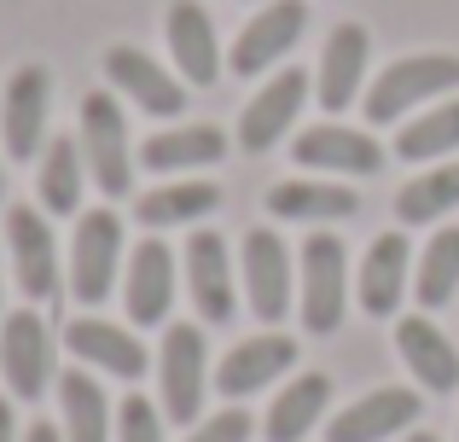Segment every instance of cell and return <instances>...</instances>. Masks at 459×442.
Here are the masks:
<instances>
[{
    "mask_svg": "<svg viewBox=\"0 0 459 442\" xmlns=\"http://www.w3.org/2000/svg\"><path fill=\"white\" fill-rule=\"evenodd\" d=\"M459 88V53H413L378 70V82L367 88V123H402L419 105H437L442 93Z\"/></svg>",
    "mask_w": 459,
    "mask_h": 442,
    "instance_id": "1",
    "label": "cell"
},
{
    "mask_svg": "<svg viewBox=\"0 0 459 442\" xmlns=\"http://www.w3.org/2000/svg\"><path fill=\"white\" fill-rule=\"evenodd\" d=\"M204 390H210V343L192 320L163 326L157 343V396H163V420L175 425H198L204 420Z\"/></svg>",
    "mask_w": 459,
    "mask_h": 442,
    "instance_id": "2",
    "label": "cell"
},
{
    "mask_svg": "<svg viewBox=\"0 0 459 442\" xmlns=\"http://www.w3.org/2000/svg\"><path fill=\"white\" fill-rule=\"evenodd\" d=\"M297 315L314 338L343 326L349 315V250L337 233H314L297 250Z\"/></svg>",
    "mask_w": 459,
    "mask_h": 442,
    "instance_id": "3",
    "label": "cell"
},
{
    "mask_svg": "<svg viewBox=\"0 0 459 442\" xmlns=\"http://www.w3.org/2000/svg\"><path fill=\"white\" fill-rule=\"evenodd\" d=\"M76 140H82V163H88V175L100 181V193L123 198L128 186H134L140 152L128 146V117L111 93H88V100H82V134Z\"/></svg>",
    "mask_w": 459,
    "mask_h": 442,
    "instance_id": "4",
    "label": "cell"
},
{
    "mask_svg": "<svg viewBox=\"0 0 459 442\" xmlns=\"http://www.w3.org/2000/svg\"><path fill=\"white\" fill-rule=\"evenodd\" d=\"M117 280H123V221L117 210H82L76 238H70V297L105 303Z\"/></svg>",
    "mask_w": 459,
    "mask_h": 442,
    "instance_id": "5",
    "label": "cell"
},
{
    "mask_svg": "<svg viewBox=\"0 0 459 442\" xmlns=\"http://www.w3.org/2000/svg\"><path fill=\"white\" fill-rule=\"evenodd\" d=\"M0 373L18 402H41L53 385V332L35 308H12L0 326Z\"/></svg>",
    "mask_w": 459,
    "mask_h": 442,
    "instance_id": "6",
    "label": "cell"
},
{
    "mask_svg": "<svg viewBox=\"0 0 459 442\" xmlns=\"http://www.w3.org/2000/svg\"><path fill=\"white\" fill-rule=\"evenodd\" d=\"M425 413L419 390H402V385H378L367 396H355L343 413L325 420V442H390V437H407Z\"/></svg>",
    "mask_w": 459,
    "mask_h": 442,
    "instance_id": "7",
    "label": "cell"
},
{
    "mask_svg": "<svg viewBox=\"0 0 459 442\" xmlns=\"http://www.w3.org/2000/svg\"><path fill=\"white\" fill-rule=\"evenodd\" d=\"M238 268H245V297L256 308V320H285L291 308V285H297V262L285 250V238L273 227H250L245 250H238Z\"/></svg>",
    "mask_w": 459,
    "mask_h": 442,
    "instance_id": "8",
    "label": "cell"
},
{
    "mask_svg": "<svg viewBox=\"0 0 459 442\" xmlns=\"http://www.w3.org/2000/svg\"><path fill=\"white\" fill-rule=\"evenodd\" d=\"M303 30H308L303 0H268V6L238 30L233 53H227V70H233V76H262V70H273L297 41H303Z\"/></svg>",
    "mask_w": 459,
    "mask_h": 442,
    "instance_id": "9",
    "label": "cell"
},
{
    "mask_svg": "<svg viewBox=\"0 0 459 442\" xmlns=\"http://www.w3.org/2000/svg\"><path fill=\"white\" fill-rule=\"evenodd\" d=\"M47 111H53V76L41 65H23L18 76L6 82L0 93V140H6V158H41V140H47Z\"/></svg>",
    "mask_w": 459,
    "mask_h": 442,
    "instance_id": "10",
    "label": "cell"
},
{
    "mask_svg": "<svg viewBox=\"0 0 459 442\" xmlns=\"http://www.w3.org/2000/svg\"><path fill=\"white\" fill-rule=\"evenodd\" d=\"M6 256H12V273H18L23 297H35V303L58 297V245H53V221H47L35 204H12V210H6Z\"/></svg>",
    "mask_w": 459,
    "mask_h": 442,
    "instance_id": "11",
    "label": "cell"
},
{
    "mask_svg": "<svg viewBox=\"0 0 459 442\" xmlns=\"http://www.w3.org/2000/svg\"><path fill=\"white\" fill-rule=\"evenodd\" d=\"M291 158L308 175H378L384 169V146L367 128H343V123H314L291 140Z\"/></svg>",
    "mask_w": 459,
    "mask_h": 442,
    "instance_id": "12",
    "label": "cell"
},
{
    "mask_svg": "<svg viewBox=\"0 0 459 442\" xmlns=\"http://www.w3.org/2000/svg\"><path fill=\"white\" fill-rule=\"evenodd\" d=\"M180 273H186L192 308H198L204 326H227V320H233V308H238L227 238H221V233H192V238H186V256H180Z\"/></svg>",
    "mask_w": 459,
    "mask_h": 442,
    "instance_id": "13",
    "label": "cell"
},
{
    "mask_svg": "<svg viewBox=\"0 0 459 442\" xmlns=\"http://www.w3.org/2000/svg\"><path fill=\"white\" fill-rule=\"evenodd\" d=\"M105 76H111V88L123 93L128 105H140L146 117H180L186 111V82L169 76L152 53H140V47H128V41L105 53Z\"/></svg>",
    "mask_w": 459,
    "mask_h": 442,
    "instance_id": "14",
    "label": "cell"
},
{
    "mask_svg": "<svg viewBox=\"0 0 459 442\" xmlns=\"http://www.w3.org/2000/svg\"><path fill=\"white\" fill-rule=\"evenodd\" d=\"M175 250L163 238H146V245L128 250L123 262V303L134 326H163L169 308H175Z\"/></svg>",
    "mask_w": 459,
    "mask_h": 442,
    "instance_id": "15",
    "label": "cell"
},
{
    "mask_svg": "<svg viewBox=\"0 0 459 442\" xmlns=\"http://www.w3.org/2000/svg\"><path fill=\"white\" fill-rule=\"evenodd\" d=\"M291 367H297V343L285 338V332H256V338L233 343V350L221 355L215 390H221L227 402H245V396H256V390H268L273 378H285Z\"/></svg>",
    "mask_w": 459,
    "mask_h": 442,
    "instance_id": "16",
    "label": "cell"
},
{
    "mask_svg": "<svg viewBox=\"0 0 459 442\" xmlns=\"http://www.w3.org/2000/svg\"><path fill=\"white\" fill-rule=\"evenodd\" d=\"M308 70H297V65H285L280 76L268 82V88L256 93V100L238 111V146L245 152H273L285 140V128L297 123V111H303V100H308Z\"/></svg>",
    "mask_w": 459,
    "mask_h": 442,
    "instance_id": "17",
    "label": "cell"
},
{
    "mask_svg": "<svg viewBox=\"0 0 459 442\" xmlns=\"http://www.w3.org/2000/svg\"><path fill=\"white\" fill-rule=\"evenodd\" d=\"M65 350L76 355L88 373H105V378H140L146 373V343H140L128 326L100 320V315L70 320L65 326Z\"/></svg>",
    "mask_w": 459,
    "mask_h": 442,
    "instance_id": "18",
    "label": "cell"
},
{
    "mask_svg": "<svg viewBox=\"0 0 459 442\" xmlns=\"http://www.w3.org/2000/svg\"><path fill=\"white\" fill-rule=\"evenodd\" d=\"M407 285H413V245L402 233H378L360 256V273H355V297L372 320H390L402 308Z\"/></svg>",
    "mask_w": 459,
    "mask_h": 442,
    "instance_id": "19",
    "label": "cell"
},
{
    "mask_svg": "<svg viewBox=\"0 0 459 442\" xmlns=\"http://www.w3.org/2000/svg\"><path fill=\"white\" fill-rule=\"evenodd\" d=\"M367 65H372V41L360 23H337L320 47V70H314V93L325 111H349L367 88Z\"/></svg>",
    "mask_w": 459,
    "mask_h": 442,
    "instance_id": "20",
    "label": "cell"
},
{
    "mask_svg": "<svg viewBox=\"0 0 459 442\" xmlns=\"http://www.w3.org/2000/svg\"><path fill=\"white\" fill-rule=\"evenodd\" d=\"M395 350H402L407 373H413L430 396H448V390H459V350L448 343V332H442L437 320H425V315L395 320Z\"/></svg>",
    "mask_w": 459,
    "mask_h": 442,
    "instance_id": "21",
    "label": "cell"
},
{
    "mask_svg": "<svg viewBox=\"0 0 459 442\" xmlns=\"http://www.w3.org/2000/svg\"><path fill=\"white\" fill-rule=\"evenodd\" d=\"M169 53H175L180 82L215 88V76H221V47H215V23L198 0H175V6H169Z\"/></svg>",
    "mask_w": 459,
    "mask_h": 442,
    "instance_id": "22",
    "label": "cell"
},
{
    "mask_svg": "<svg viewBox=\"0 0 459 442\" xmlns=\"http://www.w3.org/2000/svg\"><path fill=\"white\" fill-rule=\"evenodd\" d=\"M58 431H65V442H111L117 431V408L88 367L58 378Z\"/></svg>",
    "mask_w": 459,
    "mask_h": 442,
    "instance_id": "23",
    "label": "cell"
},
{
    "mask_svg": "<svg viewBox=\"0 0 459 442\" xmlns=\"http://www.w3.org/2000/svg\"><path fill=\"white\" fill-rule=\"evenodd\" d=\"M360 210L355 186H337L332 175H303V181H280L268 186V216L280 221H349Z\"/></svg>",
    "mask_w": 459,
    "mask_h": 442,
    "instance_id": "24",
    "label": "cell"
},
{
    "mask_svg": "<svg viewBox=\"0 0 459 442\" xmlns=\"http://www.w3.org/2000/svg\"><path fill=\"white\" fill-rule=\"evenodd\" d=\"M325 408H332V378L297 373V378H285V390L273 396L268 420H262V437L268 442H303L314 425L325 420Z\"/></svg>",
    "mask_w": 459,
    "mask_h": 442,
    "instance_id": "25",
    "label": "cell"
},
{
    "mask_svg": "<svg viewBox=\"0 0 459 442\" xmlns=\"http://www.w3.org/2000/svg\"><path fill=\"white\" fill-rule=\"evenodd\" d=\"M227 158V134L210 123H192V128H163L140 146V163L152 175H192V169H210V163Z\"/></svg>",
    "mask_w": 459,
    "mask_h": 442,
    "instance_id": "26",
    "label": "cell"
},
{
    "mask_svg": "<svg viewBox=\"0 0 459 442\" xmlns=\"http://www.w3.org/2000/svg\"><path fill=\"white\" fill-rule=\"evenodd\" d=\"M82 181H88V163H82V140L53 134V146L41 152V169H35V193H41L47 216H76L82 210Z\"/></svg>",
    "mask_w": 459,
    "mask_h": 442,
    "instance_id": "27",
    "label": "cell"
},
{
    "mask_svg": "<svg viewBox=\"0 0 459 442\" xmlns=\"http://www.w3.org/2000/svg\"><path fill=\"white\" fill-rule=\"evenodd\" d=\"M221 204V186H210V181H169V186H152L146 198L134 204V216L140 227H192V221H204L210 210Z\"/></svg>",
    "mask_w": 459,
    "mask_h": 442,
    "instance_id": "28",
    "label": "cell"
},
{
    "mask_svg": "<svg viewBox=\"0 0 459 442\" xmlns=\"http://www.w3.org/2000/svg\"><path fill=\"white\" fill-rule=\"evenodd\" d=\"M413 297L419 308H448L459 297V227H442V233L425 238V250H419L413 262Z\"/></svg>",
    "mask_w": 459,
    "mask_h": 442,
    "instance_id": "29",
    "label": "cell"
},
{
    "mask_svg": "<svg viewBox=\"0 0 459 442\" xmlns=\"http://www.w3.org/2000/svg\"><path fill=\"white\" fill-rule=\"evenodd\" d=\"M448 152H459V100L425 105V111H419L413 123H402V134H395V158L402 163H430V158H448Z\"/></svg>",
    "mask_w": 459,
    "mask_h": 442,
    "instance_id": "30",
    "label": "cell"
},
{
    "mask_svg": "<svg viewBox=\"0 0 459 442\" xmlns=\"http://www.w3.org/2000/svg\"><path fill=\"white\" fill-rule=\"evenodd\" d=\"M459 210V163H437V169L413 175V181L395 193V221L402 227H425V221H442Z\"/></svg>",
    "mask_w": 459,
    "mask_h": 442,
    "instance_id": "31",
    "label": "cell"
},
{
    "mask_svg": "<svg viewBox=\"0 0 459 442\" xmlns=\"http://www.w3.org/2000/svg\"><path fill=\"white\" fill-rule=\"evenodd\" d=\"M117 442H163V408H152L146 396H123V408H117Z\"/></svg>",
    "mask_w": 459,
    "mask_h": 442,
    "instance_id": "32",
    "label": "cell"
},
{
    "mask_svg": "<svg viewBox=\"0 0 459 442\" xmlns=\"http://www.w3.org/2000/svg\"><path fill=\"white\" fill-rule=\"evenodd\" d=\"M250 431H256V420H250L245 408H221V413L192 425L186 442H250Z\"/></svg>",
    "mask_w": 459,
    "mask_h": 442,
    "instance_id": "33",
    "label": "cell"
},
{
    "mask_svg": "<svg viewBox=\"0 0 459 442\" xmlns=\"http://www.w3.org/2000/svg\"><path fill=\"white\" fill-rule=\"evenodd\" d=\"M18 442H65V431H58L53 420H35V425H30V431H23Z\"/></svg>",
    "mask_w": 459,
    "mask_h": 442,
    "instance_id": "34",
    "label": "cell"
},
{
    "mask_svg": "<svg viewBox=\"0 0 459 442\" xmlns=\"http://www.w3.org/2000/svg\"><path fill=\"white\" fill-rule=\"evenodd\" d=\"M0 442H18V413H12L6 396H0Z\"/></svg>",
    "mask_w": 459,
    "mask_h": 442,
    "instance_id": "35",
    "label": "cell"
},
{
    "mask_svg": "<svg viewBox=\"0 0 459 442\" xmlns=\"http://www.w3.org/2000/svg\"><path fill=\"white\" fill-rule=\"evenodd\" d=\"M407 442H437V437H430V431H407Z\"/></svg>",
    "mask_w": 459,
    "mask_h": 442,
    "instance_id": "36",
    "label": "cell"
},
{
    "mask_svg": "<svg viewBox=\"0 0 459 442\" xmlns=\"http://www.w3.org/2000/svg\"><path fill=\"white\" fill-rule=\"evenodd\" d=\"M0 193H6V163H0Z\"/></svg>",
    "mask_w": 459,
    "mask_h": 442,
    "instance_id": "37",
    "label": "cell"
}]
</instances>
